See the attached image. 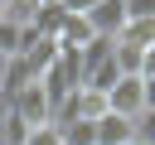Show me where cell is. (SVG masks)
I'll list each match as a JSON object with an SVG mask.
<instances>
[{"label":"cell","instance_id":"14","mask_svg":"<svg viewBox=\"0 0 155 145\" xmlns=\"http://www.w3.org/2000/svg\"><path fill=\"white\" fill-rule=\"evenodd\" d=\"M140 77H155V44L140 53Z\"/></svg>","mask_w":155,"mask_h":145},{"label":"cell","instance_id":"10","mask_svg":"<svg viewBox=\"0 0 155 145\" xmlns=\"http://www.w3.org/2000/svg\"><path fill=\"white\" fill-rule=\"evenodd\" d=\"M131 126H136V140H140V145H155V106H145Z\"/></svg>","mask_w":155,"mask_h":145},{"label":"cell","instance_id":"18","mask_svg":"<svg viewBox=\"0 0 155 145\" xmlns=\"http://www.w3.org/2000/svg\"><path fill=\"white\" fill-rule=\"evenodd\" d=\"M39 5H58V0H39Z\"/></svg>","mask_w":155,"mask_h":145},{"label":"cell","instance_id":"13","mask_svg":"<svg viewBox=\"0 0 155 145\" xmlns=\"http://www.w3.org/2000/svg\"><path fill=\"white\" fill-rule=\"evenodd\" d=\"M63 5V14H87L92 5H102V0H58Z\"/></svg>","mask_w":155,"mask_h":145},{"label":"cell","instance_id":"15","mask_svg":"<svg viewBox=\"0 0 155 145\" xmlns=\"http://www.w3.org/2000/svg\"><path fill=\"white\" fill-rule=\"evenodd\" d=\"M140 92H145V106H155V77H140Z\"/></svg>","mask_w":155,"mask_h":145},{"label":"cell","instance_id":"2","mask_svg":"<svg viewBox=\"0 0 155 145\" xmlns=\"http://www.w3.org/2000/svg\"><path fill=\"white\" fill-rule=\"evenodd\" d=\"M107 111H111V116H126V121H136V116L145 111L140 77H116V87L107 92Z\"/></svg>","mask_w":155,"mask_h":145},{"label":"cell","instance_id":"4","mask_svg":"<svg viewBox=\"0 0 155 145\" xmlns=\"http://www.w3.org/2000/svg\"><path fill=\"white\" fill-rule=\"evenodd\" d=\"M92 126H97V145H126V140H136V126H131L126 116H111V111H107V116H97Z\"/></svg>","mask_w":155,"mask_h":145},{"label":"cell","instance_id":"11","mask_svg":"<svg viewBox=\"0 0 155 145\" xmlns=\"http://www.w3.org/2000/svg\"><path fill=\"white\" fill-rule=\"evenodd\" d=\"M126 19H155V0H121Z\"/></svg>","mask_w":155,"mask_h":145},{"label":"cell","instance_id":"3","mask_svg":"<svg viewBox=\"0 0 155 145\" xmlns=\"http://www.w3.org/2000/svg\"><path fill=\"white\" fill-rule=\"evenodd\" d=\"M82 19H87L92 39H116L121 24H126V5H121V0H102V5H92Z\"/></svg>","mask_w":155,"mask_h":145},{"label":"cell","instance_id":"8","mask_svg":"<svg viewBox=\"0 0 155 145\" xmlns=\"http://www.w3.org/2000/svg\"><path fill=\"white\" fill-rule=\"evenodd\" d=\"M19 44H24V29L10 24V19H0V53L5 58H19Z\"/></svg>","mask_w":155,"mask_h":145},{"label":"cell","instance_id":"6","mask_svg":"<svg viewBox=\"0 0 155 145\" xmlns=\"http://www.w3.org/2000/svg\"><path fill=\"white\" fill-rule=\"evenodd\" d=\"M58 140L63 145H97V126L92 121H58Z\"/></svg>","mask_w":155,"mask_h":145},{"label":"cell","instance_id":"12","mask_svg":"<svg viewBox=\"0 0 155 145\" xmlns=\"http://www.w3.org/2000/svg\"><path fill=\"white\" fill-rule=\"evenodd\" d=\"M24 145H63V140H58V126H39V130H29Z\"/></svg>","mask_w":155,"mask_h":145},{"label":"cell","instance_id":"17","mask_svg":"<svg viewBox=\"0 0 155 145\" xmlns=\"http://www.w3.org/2000/svg\"><path fill=\"white\" fill-rule=\"evenodd\" d=\"M5 72H10V58H5V53H0V82H5Z\"/></svg>","mask_w":155,"mask_h":145},{"label":"cell","instance_id":"1","mask_svg":"<svg viewBox=\"0 0 155 145\" xmlns=\"http://www.w3.org/2000/svg\"><path fill=\"white\" fill-rule=\"evenodd\" d=\"M10 111L29 126V130H39V126H53V106H48V97H44V87L39 82H29V87H19L15 97H10Z\"/></svg>","mask_w":155,"mask_h":145},{"label":"cell","instance_id":"19","mask_svg":"<svg viewBox=\"0 0 155 145\" xmlns=\"http://www.w3.org/2000/svg\"><path fill=\"white\" fill-rule=\"evenodd\" d=\"M126 145H140V140H126Z\"/></svg>","mask_w":155,"mask_h":145},{"label":"cell","instance_id":"16","mask_svg":"<svg viewBox=\"0 0 155 145\" xmlns=\"http://www.w3.org/2000/svg\"><path fill=\"white\" fill-rule=\"evenodd\" d=\"M5 116H10V97L0 92V121H5Z\"/></svg>","mask_w":155,"mask_h":145},{"label":"cell","instance_id":"9","mask_svg":"<svg viewBox=\"0 0 155 145\" xmlns=\"http://www.w3.org/2000/svg\"><path fill=\"white\" fill-rule=\"evenodd\" d=\"M0 130H5V145H24V140H29V126H24V121H19L15 111H10L5 121H0Z\"/></svg>","mask_w":155,"mask_h":145},{"label":"cell","instance_id":"5","mask_svg":"<svg viewBox=\"0 0 155 145\" xmlns=\"http://www.w3.org/2000/svg\"><path fill=\"white\" fill-rule=\"evenodd\" d=\"M116 44H131V48H150L155 44V19H126Z\"/></svg>","mask_w":155,"mask_h":145},{"label":"cell","instance_id":"7","mask_svg":"<svg viewBox=\"0 0 155 145\" xmlns=\"http://www.w3.org/2000/svg\"><path fill=\"white\" fill-rule=\"evenodd\" d=\"M34 14H39V0H5V5H0V19H10V24H19V29H29Z\"/></svg>","mask_w":155,"mask_h":145}]
</instances>
